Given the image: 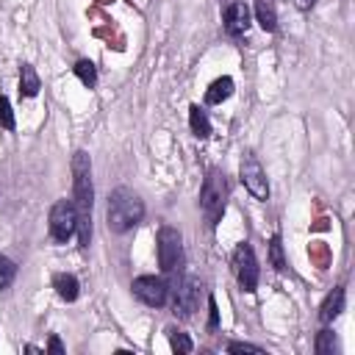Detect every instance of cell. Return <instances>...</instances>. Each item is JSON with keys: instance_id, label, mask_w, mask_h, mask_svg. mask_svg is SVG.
<instances>
[{"instance_id": "obj_4", "label": "cell", "mask_w": 355, "mask_h": 355, "mask_svg": "<svg viewBox=\"0 0 355 355\" xmlns=\"http://www.w3.org/2000/svg\"><path fill=\"white\" fill-rule=\"evenodd\" d=\"M169 291H172V311H175V316L189 319L197 311L200 297H202L200 280L194 275H178L175 283L169 286Z\"/></svg>"}, {"instance_id": "obj_21", "label": "cell", "mask_w": 355, "mask_h": 355, "mask_svg": "<svg viewBox=\"0 0 355 355\" xmlns=\"http://www.w3.org/2000/svg\"><path fill=\"white\" fill-rule=\"evenodd\" d=\"M169 344H172V349L175 352H191L194 349V344H191V338L186 336V333H180V330H169Z\"/></svg>"}, {"instance_id": "obj_3", "label": "cell", "mask_w": 355, "mask_h": 355, "mask_svg": "<svg viewBox=\"0 0 355 355\" xmlns=\"http://www.w3.org/2000/svg\"><path fill=\"white\" fill-rule=\"evenodd\" d=\"M225 200H227V180L225 172L219 169H208L202 189H200V211L208 222V227H216L222 214H225Z\"/></svg>"}, {"instance_id": "obj_13", "label": "cell", "mask_w": 355, "mask_h": 355, "mask_svg": "<svg viewBox=\"0 0 355 355\" xmlns=\"http://www.w3.org/2000/svg\"><path fill=\"white\" fill-rule=\"evenodd\" d=\"M39 89H42V80H39V75H36V69L31 67V64H22L19 67V97H36L39 94Z\"/></svg>"}, {"instance_id": "obj_25", "label": "cell", "mask_w": 355, "mask_h": 355, "mask_svg": "<svg viewBox=\"0 0 355 355\" xmlns=\"http://www.w3.org/2000/svg\"><path fill=\"white\" fill-rule=\"evenodd\" d=\"M47 349H50L53 355H64V344H61L55 336H50V341H47Z\"/></svg>"}, {"instance_id": "obj_11", "label": "cell", "mask_w": 355, "mask_h": 355, "mask_svg": "<svg viewBox=\"0 0 355 355\" xmlns=\"http://www.w3.org/2000/svg\"><path fill=\"white\" fill-rule=\"evenodd\" d=\"M53 288H55V294H58L64 302H75L78 294H80L78 277L69 275V272H58V275H53Z\"/></svg>"}, {"instance_id": "obj_8", "label": "cell", "mask_w": 355, "mask_h": 355, "mask_svg": "<svg viewBox=\"0 0 355 355\" xmlns=\"http://www.w3.org/2000/svg\"><path fill=\"white\" fill-rule=\"evenodd\" d=\"M239 178L244 183V189L255 197V200H266L269 197V183H266V172L261 166V161L252 155V153H244L241 155V164H239Z\"/></svg>"}, {"instance_id": "obj_9", "label": "cell", "mask_w": 355, "mask_h": 355, "mask_svg": "<svg viewBox=\"0 0 355 355\" xmlns=\"http://www.w3.org/2000/svg\"><path fill=\"white\" fill-rule=\"evenodd\" d=\"M133 297L141 300L144 305L150 308H161L166 300H169V286L164 277H155V275H139L133 280Z\"/></svg>"}, {"instance_id": "obj_7", "label": "cell", "mask_w": 355, "mask_h": 355, "mask_svg": "<svg viewBox=\"0 0 355 355\" xmlns=\"http://www.w3.org/2000/svg\"><path fill=\"white\" fill-rule=\"evenodd\" d=\"M233 275H236L241 291L252 294L258 288V258L247 241L233 250Z\"/></svg>"}, {"instance_id": "obj_15", "label": "cell", "mask_w": 355, "mask_h": 355, "mask_svg": "<svg viewBox=\"0 0 355 355\" xmlns=\"http://www.w3.org/2000/svg\"><path fill=\"white\" fill-rule=\"evenodd\" d=\"M233 94V78H216L211 86H208V92H205V103L208 105H219L222 100H227Z\"/></svg>"}, {"instance_id": "obj_18", "label": "cell", "mask_w": 355, "mask_h": 355, "mask_svg": "<svg viewBox=\"0 0 355 355\" xmlns=\"http://www.w3.org/2000/svg\"><path fill=\"white\" fill-rule=\"evenodd\" d=\"M336 352H338V344H336L333 330H319V336H316V355H336Z\"/></svg>"}, {"instance_id": "obj_12", "label": "cell", "mask_w": 355, "mask_h": 355, "mask_svg": "<svg viewBox=\"0 0 355 355\" xmlns=\"http://www.w3.org/2000/svg\"><path fill=\"white\" fill-rule=\"evenodd\" d=\"M341 311H344V286H336V288L324 297V302H322V308H319V319H322L324 324H330Z\"/></svg>"}, {"instance_id": "obj_26", "label": "cell", "mask_w": 355, "mask_h": 355, "mask_svg": "<svg viewBox=\"0 0 355 355\" xmlns=\"http://www.w3.org/2000/svg\"><path fill=\"white\" fill-rule=\"evenodd\" d=\"M294 3H297V8H300V11H308V8H311L316 0H294Z\"/></svg>"}, {"instance_id": "obj_10", "label": "cell", "mask_w": 355, "mask_h": 355, "mask_svg": "<svg viewBox=\"0 0 355 355\" xmlns=\"http://www.w3.org/2000/svg\"><path fill=\"white\" fill-rule=\"evenodd\" d=\"M250 28V8L244 3H230L225 8V31L230 36H241Z\"/></svg>"}, {"instance_id": "obj_19", "label": "cell", "mask_w": 355, "mask_h": 355, "mask_svg": "<svg viewBox=\"0 0 355 355\" xmlns=\"http://www.w3.org/2000/svg\"><path fill=\"white\" fill-rule=\"evenodd\" d=\"M269 261H272V266H275L277 272H283V269H286V258H283L280 236H272V241H269Z\"/></svg>"}, {"instance_id": "obj_22", "label": "cell", "mask_w": 355, "mask_h": 355, "mask_svg": "<svg viewBox=\"0 0 355 355\" xmlns=\"http://www.w3.org/2000/svg\"><path fill=\"white\" fill-rule=\"evenodd\" d=\"M14 111H11V103H8V97H0V128H6V130H14Z\"/></svg>"}, {"instance_id": "obj_23", "label": "cell", "mask_w": 355, "mask_h": 355, "mask_svg": "<svg viewBox=\"0 0 355 355\" xmlns=\"http://www.w3.org/2000/svg\"><path fill=\"white\" fill-rule=\"evenodd\" d=\"M227 352H233V355H239V352L263 355V349H261V347H255V344H244V341H233V344H227Z\"/></svg>"}, {"instance_id": "obj_24", "label": "cell", "mask_w": 355, "mask_h": 355, "mask_svg": "<svg viewBox=\"0 0 355 355\" xmlns=\"http://www.w3.org/2000/svg\"><path fill=\"white\" fill-rule=\"evenodd\" d=\"M219 324V308H216V302H214V297H208V327L214 330Z\"/></svg>"}, {"instance_id": "obj_2", "label": "cell", "mask_w": 355, "mask_h": 355, "mask_svg": "<svg viewBox=\"0 0 355 355\" xmlns=\"http://www.w3.org/2000/svg\"><path fill=\"white\" fill-rule=\"evenodd\" d=\"M144 216V202L136 191L130 189H114L111 197H108V211H105V219H108V230L111 233H128L133 230Z\"/></svg>"}, {"instance_id": "obj_6", "label": "cell", "mask_w": 355, "mask_h": 355, "mask_svg": "<svg viewBox=\"0 0 355 355\" xmlns=\"http://www.w3.org/2000/svg\"><path fill=\"white\" fill-rule=\"evenodd\" d=\"M78 230V211H75V202L72 200H58L53 208H50V236L53 241L64 244L75 236Z\"/></svg>"}, {"instance_id": "obj_20", "label": "cell", "mask_w": 355, "mask_h": 355, "mask_svg": "<svg viewBox=\"0 0 355 355\" xmlns=\"http://www.w3.org/2000/svg\"><path fill=\"white\" fill-rule=\"evenodd\" d=\"M14 275H17V263H14L11 258H6V255H0V291L11 286V280H14Z\"/></svg>"}, {"instance_id": "obj_17", "label": "cell", "mask_w": 355, "mask_h": 355, "mask_svg": "<svg viewBox=\"0 0 355 355\" xmlns=\"http://www.w3.org/2000/svg\"><path fill=\"white\" fill-rule=\"evenodd\" d=\"M72 69H75V75H78V80H80L83 86H89V89L97 86V69H94V64H92L89 58H80Z\"/></svg>"}, {"instance_id": "obj_1", "label": "cell", "mask_w": 355, "mask_h": 355, "mask_svg": "<svg viewBox=\"0 0 355 355\" xmlns=\"http://www.w3.org/2000/svg\"><path fill=\"white\" fill-rule=\"evenodd\" d=\"M72 202L78 211V244L86 250L92 241V205H94V186H92V161L86 150L72 155Z\"/></svg>"}, {"instance_id": "obj_16", "label": "cell", "mask_w": 355, "mask_h": 355, "mask_svg": "<svg viewBox=\"0 0 355 355\" xmlns=\"http://www.w3.org/2000/svg\"><path fill=\"white\" fill-rule=\"evenodd\" d=\"M189 128H191V133L197 139H208L211 136V122H208V116H205V111L200 105L189 108Z\"/></svg>"}, {"instance_id": "obj_14", "label": "cell", "mask_w": 355, "mask_h": 355, "mask_svg": "<svg viewBox=\"0 0 355 355\" xmlns=\"http://www.w3.org/2000/svg\"><path fill=\"white\" fill-rule=\"evenodd\" d=\"M255 17H258V25L272 33L277 28V8H275V0H255Z\"/></svg>"}, {"instance_id": "obj_5", "label": "cell", "mask_w": 355, "mask_h": 355, "mask_svg": "<svg viewBox=\"0 0 355 355\" xmlns=\"http://www.w3.org/2000/svg\"><path fill=\"white\" fill-rule=\"evenodd\" d=\"M155 244H158V266H161V272H166V275L180 272V266H183V239H180V230L172 227V225H164L158 230Z\"/></svg>"}]
</instances>
